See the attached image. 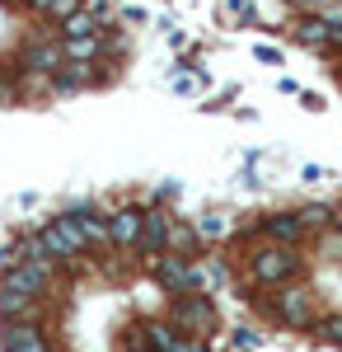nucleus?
Masks as SVG:
<instances>
[{"label": "nucleus", "instance_id": "12", "mask_svg": "<svg viewBox=\"0 0 342 352\" xmlns=\"http://www.w3.org/2000/svg\"><path fill=\"white\" fill-rule=\"evenodd\" d=\"M71 217H76V226H80V235H84V244H89V249H104V244H108V221H104V212L80 207V212H71Z\"/></svg>", "mask_w": 342, "mask_h": 352}, {"label": "nucleus", "instance_id": "28", "mask_svg": "<svg viewBox=\"0 0 342 352\" xmlns=\"http://www.w3.org/2000/svg\"><path fill=\"white\" fill-rule=\"evenodd\" d=\"M136 352H155V348H136Z\"/></svg>", "mask_w": 342, "mask_h": 352}, {"label": "nucleus", "instance_id": "6", "mask_svg": "<svg viewBox=\"0 0 342 352\" xmlns=\"http://www.w3.org/2000/svg\"><path fill=\"white\" fill-rule=\"evenodd\" d=\"M0 348L5 352H52L47 329L38 320H0Z\"/></svg>", "mask_w": 342, "mask_h": 352}, {"label": "nucleus", "instance_id": "15", "mask_svg": "<svg viewBox=\"0 0 342 352\" xmlns=\"http://www.w3.org/2000/svg\"><path fill=\"white\" fill-rule=\"evenodd\" d=\"M61 52H66L71 66H89L94 56L104 52V38H76V43H61Z\"/></svg>", "mask_w": 342, "mask_h": 352}, {"label": "nucleus", "instance_id": "4", "mask_svg": "<svg viewBox=\"0 0 342 352\" xmlns=\"http://www.w3.org/2000/svg\"><path fill=\"white\" fill-rule=\"evenodd\" d=\"M47 287H52V263L47 258H28V263H19V268H10L0 277V292H19L28 300H38Z\"/></svg>", "mask_w": 342, "mask_h": 352}, {"label": "nucleus", "instance_id": "29", "mask_svg": "<svg viewBox=\"0 0 342 352\" xmlns=\"http://www.w3.org/2000/svg\"><path fill=\"white\" fill-rule=\"evenodd\" d=\"M338 226H342V217H338Z\"/></svg>", "mask_w": 342, "mask_h": 352}, {"label": "nucleus", "instance_id": "5", "mask_svg": "<svg viewBox=\"0 0 342 352\" xmlns=\"http://www.w3.org/2000/svg\"><path fill=\"white\" fill-rule=\"evenodd\" d=\"M272 315L282 320V324H290V329H310L315 324V296L305 292V287H282L277 296H272Z\"/></svg>", "mask_w": 342, "mask_h": 352}, {"label": "nucleus", "instance_id": "26", "mask_svg": "<svg viewBox=\"0 0 342 352\" xmlns=\"http://www.w3.org/2000/svg\"><path fill=\"white\" fill-rule=\"evenodd\" d=\"M300 104H305L310 113H319V109H323V94H315V89H305V94H300Z\"/></svg>", "mask_w": 342, "mask_h": 352}, {"label": "nucleus", "instance_id": "11", "mask_svg": "<svg viewBox=\"0 0 342 352\" xmlns=\"http://www.w3.org/2000/svg\"><path fill=\"white\" fill-rule=\"evenodd\" d=\"M24 66L33 76H56L61 66H66V52H61V43H33L24 56Z\"/></svg>", "mask_w": 342, "mask_h": 352}, {"label": "nucleus", "instance_id": "14", "mask_svg": "<svg viewBox=\"0 0 342 352\" xmlns=\"http://www.w3.org/2000/svg\"><path fill=\"white\" fill-rule=\"evenodd\" d=\"M146 343L155 352H174L179 348V329H174V320H150L146 324Z\"/></svg>", "mask_w": 342, "mask_h": 352}, {"label": "nucleus", "instance_id": "8", "mask_svg": "<svg viewBox=\"0 0 342 352\" xmlns=\"http://www.w3.org/2000/svg\"><path fill=\"white\" fill-rule=\"evenodd\" d=\"M141 221H146V207H117V212L108 217V244H113V249H136Z\"/></svg>", "mask_w": 342, "mask_h": 352}, {"label": "nucleus", "instance_id": "13", "mask_svg": "<svg viewBox=\"0 0 342 352\" xmlns=\"http://www.w3.org/2000/svg\"><path fill=\"white\" fill-rule=\"evenodd\" d=\"M104 33V19L94 10H76L66 24H61V43H76V38H99Z\"/></svg>", "mask_w": 342, "mask_h": 352}, {"label": "nucleus", "instance_id": "19", "mask_svg": "<svg viewBox=\"0 0 342 352\" xmlns=\"http://www.w3.org/2000/svg\"><path fill=\"white\" fill-rule=\"evenodd\" d=\"M319 338H323V343H333V348H342V315L319 320Z\"/></svg>", "mask_w": 342, "mask_h": 352}, {"label": "nucleus", "instance_id": "20", "mask_svg": "<svg viewBox=\"0 0 342 352\" xmlns=\"http://www.w3.org/2000/svg\"><path fill=\"white\" fill-rule=\"evenodd\" d=\"M300 221H305V230H323V226H328V221H333V212H328V207H305V212H300Z\"/></svg>", "mask_w": 342, "mask_h": 352}, {"label": "nucleus", "instance_id": "2", "mask_svg": "<svg viewBox=\"0 0 342 352\" xmlns=\"http://www.w3.org/2000/svg\"><path fill=\"white\" fill-rule=\"evenodd\" d=\"M295 268H300V254L286 249V244H258L249 254V277L258 287H286L295 277Z\"/></svg>", "mask_w": 342, "mask_h": 352}, {"label": "nucleus", "instance_id": "25", "mask_svg": "<svg viewBox=\"0 0 342 352\" xmlns=\"http://www.w3.org/2000/svg\"><path fill=\"white\" fill-rule=\"evenodd\" d=\"M253 52H258V61H267V66H282V52H277V47H263V43H258Z\"/></svg>", "mask_w": 342, "mask_h": 352}, {"label": "nucleus", "instance_id": "27", "mask_svg": "<svg viewBox=\"0 0 342 352\" xmlns=\"http://www.w3.org/2000/svg\"><path fill=\"white\" fill-rule=\"evenodd\" d=\"M28 5H33V10H43V14H47V5H52V0H28Z\"/></svg>", "mask_w": 342, "mask_h": 352}, {"label": "nucleus", "instance_id": "17", "mask_svg": "<svg viewBox=\"0 0 342 352\" xmlns=\"http://www.w3.org/2000/svg\"><path fill=\"white\" fill-rule=\"evenodd\" d=\"M192 226H197L202 244H207V240H220V235H230V212H207V217H197Z\"/></svg>", "mask_w": 342, "mask_h": 352}, {"label": "nucleus", "instance_id": "22", "mask_svg": "<svg viewBox=\"0 0 342 352\" xmlns=\"http://www.w3.org/2000/svg\"><path fill=\"white\" fill-rule=\"evenodd\" d=\"M174 352H211L207 348V338H192V333H179V348Z\"/></svg>", "mask_w": 342, "mask_h": 352}, {"label": "nucleus", "instance_id": "1", "mask_svg": "<svg viewBox=\"0 0 342 352\" xmlns=\"http://www.w3.org/2000/svg\"><path fill=\"white\" fill-rule=\"evenodd\" d=\"M33 240H38V254H43L47 263H71V258H80V254H89V244H84V235H80V226H76L71 212L47 221Z\"/></svg>", "mask_w": 342, "mask_h": 352}, {"label": "nucleus", "instance_id": "31", "mask_svg": "<svg viewBox=\"0 0 342 352\" xmlns=\"http://www.w3.org/2000/svg\"><path fill=\"white\" fill-rule=\"evenodd\" d=\"M24 5H28V0H24Z\"/></svg>", "mask_w": 342, "mask_h": 352}, {"label": "nucleus", "instance_id": "16", "mask_svg": "<svg viewBox=\"0 0 342 352\" xmlns=\"http://www.w3.org/2000/svg\"><path fill=\"white\" fill-rule=\"evenodd\" d=\"M33 305L38 300L19 296V292H0V320H33Z\"/></svg>", "mask_w": 342, "mask_h": 352}, {"label": "nucleus", "instance_id": "10", "mask_svg": "<svg viewBox=\"0 0 342 352\" xmlns=\"http://www.w3.org/2000/svg\"><path fill=\"white\" fill-rule=\"evenodd\" d=\"M169 258H179V263H197L202 258L197 226H169Z\"/></svg>", "mask_w": 342, "mask_h": 352}, {"label": "nucleus", "instance_id": "18", "mask_svg": "<svg viewBox=\"0 0 342 352\" xmlns=\"http://www.w3.org/2000/svg\"><path fill=\"white\" fill-rule=\"evenodd\" d=\"M295 38H300L305 47H323V43H328V24H323L319 14H310V19L295 24Z\"/></svg>", "mask_w": 342, "mask_h": 352}, {"label": "nucleus", "instance_id": "9", "mask_svg": "<svg viewBox=\"0 0 342 352\" xmlns=\"http://www.w3.org/2000/svg\"><path fill=\"white\" fill-rule=\"evenodd\" d=\"M263 240L295 249V244L305 240V221H300V212H272V217H263Z\"/></svg>", "mask_w": 342, "mask_h": 352}, {"label": "nucleus", "instance_id": "23", "mask_svg": "<svg viewBox=\"0 0 342 352\" xmlns=\"http://www.w3.org/2000/svg\"><path fill=\"white\" fill-rule=\"evenodd\" d=\"M235 343H239L244 352H249V348H258V343H263V333H253V329H239V333H235Z\"/></svg>", "mask_w": 342, "mask_h": 352}, {"label": "nucleus", "instance_id": "24", "mask_svg": "<svg viewBox=\"0 0 342 352\" xmlns=\"http://www.w3.org/2000/svg\"><path fill=\"white\" fill-rule=\"evenodd\" d=\"M300 179H305V184H323L328 169H319V164H300Z\"/></svg>", "mask_w": 342, "mask_h": 352}, {"label": "nucleus", "instance_id": "21", "mask_svg": "<svg viewBox=\"0 0 342 352\" xmlns=\"http://www.w3.org/2000/svg\"><path fill=\"white\" fill-rule=\"evenodd\" d=\"M76 10H84V0H52L47 5V19H56V24H66Z\"/></svg>", "mask_w": 342, "mask_h": 352}, {"label": "nucleus", "instance_id": "3", "mask_svg": "<svg viewBox=\"0 0 342 352\" xmlns=\"http://www.w3.org/2000/svg\"><path fill=\"white\" fill-rule=\"evenodd\" d=\"M220 324V315H216V300L211 296H174V329L179 333H192V338H211Z\"/></svg>", "mask_w": 342, "mask_h": 352}, {"label": "nucleus", "instance_id": "7", "mask_svg": "<svg viewBox=\"0 0 342 352\" xmlns=\"http://www.w3.org/2000/svg\"><path fill=\"white\" fill-rule=\"evenodd\" d=\"M169 212L164 207H146V221H141V240H136V249L146 254V258H164L169 254Z\"/></svg>", "mask_w": 342, "mask_h": 352}, {"label": "nucleus", "instance_id": "30", "mask_svg": "<svg viewBox=\"0 0 342 352\" xmlns=\"http://www.w3.org/2000/svg\"><path fill=\"white\" fill-rule=\"evenodd\" d=\"M310 5H315V0H310Z\"/></svg>", "mask_w": 342, "mask_h": 352}]
</instances>
